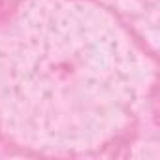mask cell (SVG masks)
<instances>
[{
	"mask_svg": "<svg viewBox=\"0 0 160 160\" xmlns=\"http://www.w3.org/2000/svg\"><path fill=\"white\" fill-rule=\"evenodd\" d=\"M121 28L75 0H34L0 34V121L45 154H91L122 132L145 83Z\"/></svg>",
	"mask_w": 160,
	"mask_h": 160,
	"instance_id": "6da1fadb",
	"label": "cell"
},
{
	"mask_svg": "<svg viewBox=\"0 0 160 160\" xmlns=\"http://www.w3.org/2000/svg\"><path fill=\"white\" fill-rule=\"evenodd\" d=\"M111 2H117V0H111Z\"/></svg>",
	"mask_w": 160,
	"mask_h": 160,
	"instance_id": "7a4b0ae2",
	"label": "cell"
}]
</instances>
